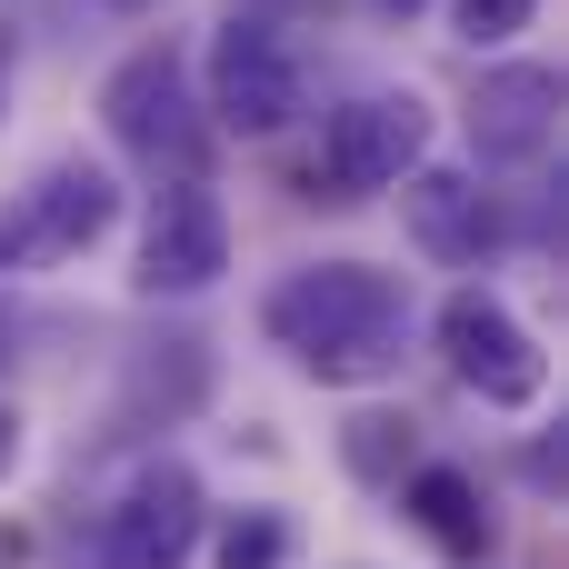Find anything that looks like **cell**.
Returning a JSON list of instances; mask_svg holds the SVG:
<instances>
[{"label": "cell", "instance_id": "1", "mask_svg": "<svg viewBox=\"0 0 569 569\" xmlns=\"http://www.w3.org/2000/svg\"><path fill=\"white\" fill-rule=\"evenodd\" d=\"M260 330L320 380V390H370L400 370V340H410V290L370 260H310L290 280H270L260 300Z\"/></svg>", "mask_w": 569, "mask_h": 569}, {"label": "cell", "instance_id": "2", "mask_svg": "<svg viewBox=\"0 0 569 569\" xmlns=\"http://www.w3.org/2000/svg\"><path fill=\"white\" fill-rule=\"evenodd\" d=\"M100 120H110V140H120L130 160H150V170H200V160H210V110H200V90H190V50H180V40L130 50V60L110 70V90H100Z\"/></svg>", "mask_w": 569, "mask_h": 569}, {"label": "cell", "instance_id": "3", "mask_svg": "<svg viewBox=\"0 0 569 569\" xmlns=\"http://www.w3.org/2000/svg\"><path fill=\"white\" fill-rule=\"evenodd\" d=\"M110 220H120V180H110L100 160H50L30 190H10V200H0V280L80 260Z\"/></svg>", "mask_w": 569, "mask_h": 569}, {"label": "cell", "instance_id": "4", "mask_svg": "<svg viewBox=\"0 0 569 569\" xmlns=\"http://www.w3.org/2000/svg\"><path fill=\"white\" fill-rule=\"evenodd\" d=\"M430 160V100L420 90H360L320 130V200H380Z\"/></svg>", "mask_w": 569, "mask_h": 569}, {"label": "cell", "instance_id": "5", "mask_svg": "<svg viewBox=\"0 0 569 569\" xmlns=\"http://www.w3.org/2000/svg\"><path fill=\"white\" fill-rule=\"evenodd\" d=\"M430 340H440L450 380H460L480 410H530V400L550 390V350L520 330V310H510L500 290H450L440 320H430Z\"/></svg>", "mask_w": 569, "mask_h": 569}, {"label": "cell", "instance_id": "6", "mask_svg": "<svg viewBox=\"0 0 569 569\" xmlns=\"http://www.w3.org/2000/svg\"><path fill=\"white\" fill-rule=\"evenodd\" d=\"M200 110H210V130H230V140H270V130H290V120H300V50H290L270 20L230 10V20L210 30Z\"/></svg>", "mask_w": 569, "mask_h": 569}, {"label": "cell", "instance_id": "7", "mask_svg": "<svg viewBox=\"0 0 569 569\" xmlns=\"http://www.w3.org/2000/svg\"><path fill=\"white\" fill-rule=\"evenodd\" d=\"M220 270H230V210L210 200V180L200 170H170L160 190H150V220H140V300H200V290H220Z\"/></svg>", "mask_w": 569, "mask_h": 569}, {"label": "cell", "instance_id": "8", "mask_svg": "<svg viewBox=\"0 0 569 569\" xmlns=\"http://www.w3.org/2000/svg\"><path fill=\"white\" fill-rule=\"evenodd\" d=\"M200 520H210L200 470H190V460H150V470L120 490V510L100 520V569H190Z\"/></svg>", "mask_w": 569, "mask_h": 569}, {"label": "cell", "instance_id": "9", "mask_svg": "<svg viewBox=\"0 0 569 569\" xmlns=\"http://www.w3.org/2000/svg\"><path fill=\"white\" fill-rule=\"evenodd\" d=\"M560 140V70L550 60H500L470 90V150L490 170H540Z\"/></svg>", "mask_w": 569, "mask_h": 569}, {"label": "cell", "instance_id": "10", "mask_svg": "<svg viewBox=\"0 0 569 569\" xmlns=\"http://www.w3.org/2000/svg\"><path fill=\"white\" fill-rule=\"evenodd\" d=\"M400 210H410V240L440 260V270H460V260H480L490 240H500V200L470 180V170H410L400 180Z\"/></svg>", "mask_w": 569, "mask_h": 569}, {"label": "cell", "instance_id": "11", "mask_svg": "<svg viewBox=\"0 0 569 569\" xmlns=\"http://www.w3.org/2000/svg\"><path fill=\"white\" fill-rule=\"evenodd\" d=\"M400 510H410V530H420L440 560H490V500H480V480H470V470L420 460V470L400 480Z\"/></svg>", "mask_w": 569, "mask_h": 569}, {"label": "cell", "instance_id": "12", "mask_svg": "<svg viewBox=\"0 0 569 569\" xmlns=\"http://www.w3.org/2000/svg\"><path fill=\"white\" fill-rule=\"evenodd\" d=\"M340 470L370 480V490H400V480L420 470V420H410V410H350V430H340Z\"/></svg>", "mask_w": 569, "mask_h": 569}, {"label": "cell", "instance_id": "13", "mask_svg": "<svg viewBox=\"0 0 569 569\" xmlns=\"http://www.w3.org/2000/svg\"><path fill=\"white\" fill-rule=\"evenodd\" d=\"M200 390H210V340H160V360H140L130 390H120V430H130L150 400H160V420H170V410H190Z\"/></svg>", "mask_w": 569, "mask_h": 569}, {"label": "cell", "instance_id": "14", "mask_svg": "<svg viewBox=\"0 0 569 569\" xmlns=\"http://www.w3.org/2000/svg\"><path fill=\"white\" fill-rule=\"evenodd\" d=\"M290 520L280 510H230L220 520V540H210V569H290Z\"/></svg>", "mask_w": 569, "mask_h": 569}, {"label": "cell", "instance_id": "15", "mask_svg": "<svg viewBox=\"0 0 569 569\" xmlns=\"http://www.w3.org/2000/svg\"><path fill=\"white\" fill-rule=\"evenodd\" d=\"M450 20H460V40H470V50H500L510 30H530V20H540V0H450Z\"/></svg>", "mask_w": 569, "mask_h": 569}, {"label": "cell", "instance_id": "16", "mask_svg": "<svg viewBox=\"0 0 569 569\" xmlns=\"http://www.w3.org/2000/svg\"><path fill=\"white\" fill-rule=\"evenodd\" d=\"M10 470H20V410L0 400V480H10Z\"/></svg>", "mask_w": 569, "mask_h": 569}, {"label": "cell", "instance_id": "17", "mask_svg": "<svg viewBox=\"0 0 569 569\" xmlns=\"http://www.w3.org/2000/svg\"><path fill=\"white\" fill-rule=\"evenodd\" d=\"M20 360V320H10V300H0V370Z\"/></svg>", "mask_w": 569, "mask_h": 569}, {"label": "cell", "instance_id": "18", "mask_svg": "<svg viewBox=\"0 0 569 569\" xmlns=\"http://www.w3.org/2000/svg\"><path fill=\"white\" fill-rule=\"evenodd\" d=\"M370 10H380V20H410V10H420V0H370Z\"/></svg>", "mask_w": 569, "mask_h": 569}, {"label": "cell", "instance_id": "19", "mask_svg": "<svg viewBox=\"0 0 569 569\" xmlns=\"http://www.w3.org/2000/svg\"><path fill=\"white\" fill-rule=\"evenodd\" d=\"M100 10H150V0H100Z\"/></svg>", "mask_w": 569, "mask_h": 569}, {"label": "cell", "instance_id": "20", "mask_svg": "<svg viewBox=\"0 0 569 569\" xmlns=\"http://www.w3.org/2000/svg\"><path fill=\"white\" fill-rule=\"evenodd\" d=\"M0 70H10V40H0Z\"/></svg>", "mask_w": 569, "mask_h": 569}]
</instances>
